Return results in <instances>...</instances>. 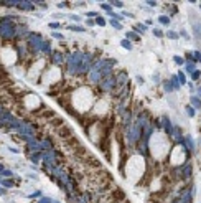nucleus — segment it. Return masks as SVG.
I'll return each mask as SVG.
<instances>
[{"label": "nucleus", "instance_id": "f257e3e1", "mask_svg": "<svg viewBox=\"0 0 201 203\" xmlns=\"http://www.w3.org/2000/svg\"><path fill=\"white\" fill-rule=\"evenodd\" d=\"M58 135H59V137H63V139H71V137H73V132H71L69 127L63 126V127H58Z\"/></svg>", "mask_w": 201, "mask_h": 203}, {"label": "nucleus", "instance_id": "f03ea898", "mask_svg": "<svg viewBox=\"0 0 201 203\" xmlns=\"http://www.w3.org/2000/svg\"><path fill=\"white\" fill-rule=\"evenodd\" d=\"M124 198H126V195H124L120 190H117L116 193L112 195V200H114V201H120V200H124Z\"/></svg>", "mask_w": 201, "mask_h": 203}, {"label": "nucleus", "instance_id": "7ed1b4c3", "mask_svg": "<svg viewBox=\"0 0 201 203\" xmlns=\"http://www.w3.org/2000/svg\"><path fill=\"white\" fill-rule=\"evenodd\" d=\"M55 61H56V63L61 61V55H55Z\"/></svg>", "mask_w": 201, "mask_h": 203}, {"label": "nucleus", "instance_id": "20e7f679", "mask_svg": "<svg viewBox=\"0 0 201 203\" xmlns=\"http://www.w3.org/2000/svg\"><path fill=\"white\" fill-rule=\"evenodd\" d=\"M160 22H162V23H168V18H165V17H162V18H160Z\"/></svg>", "mask_w": 201, "mask_h": 203}, {"label": "nucleus", "instance_id": "39448f33", "mask_svg": "<svg viewBox=\"0 0 201 203\" xmlns=\"http://www.w3.org/2000/svg\"><path fill=\"white\" fill-rule=\"evenodd\" d=\"M122 45H124V46H127V48H130V43H129V41H122Z\"/></svg>", "mask_w": 201, "mask_h": 203}, {"label": "nucleus", "instance_id": "423d86ee", "mask_svg": "<svg viewBox=\"0 0 201 203\" xmlns=\"http://www.w3.org/2000/svg\"><path fill=\"white\" fill-rule=\"evenodd\" d=\"M41 203H50V200H41Z\"/></svg>", "mask_w": 201, "mask_h": 203}]
</instances>
